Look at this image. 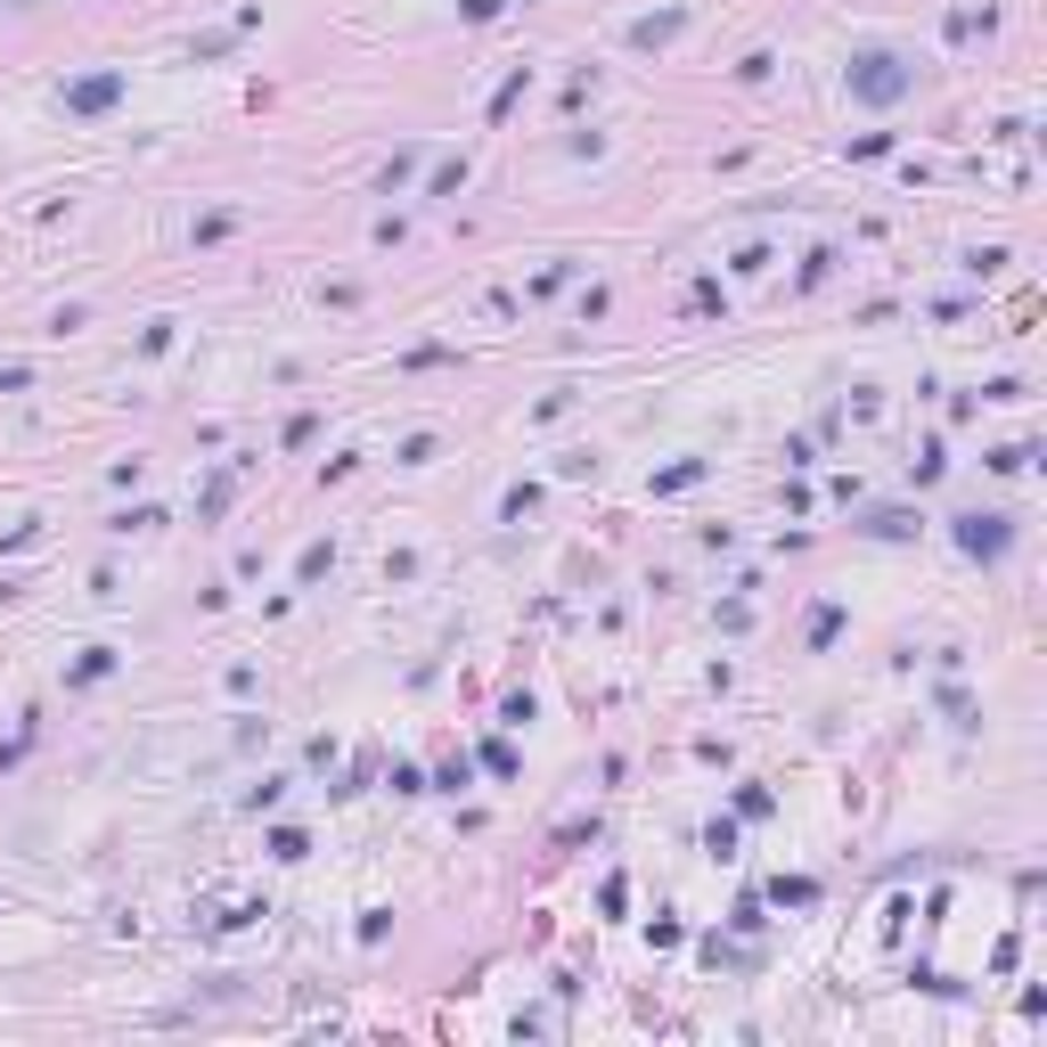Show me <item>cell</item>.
I'll return each mask as SVG.
<instances>
[{
    "label": "cell",
    "instance_id": "3957f363",
    "mask_svg": "<svg viewBox=\"0 0 1047 1047\" xmlns=\"http://www.w3.org/2000/svg\"><path fill=\"white\" fill-rule=\"evenodd\" d=\"M123 99V74L107 66V74H82V82H66V115H107Z\"/></svg>",
    "mask_w": 1047,
    "mask_h": 1047
},
{
    "label": "cell",
    "instance_id": "ba28073f",
    "mask_svg": "<svg viewBox=\"0 0 1047 1047\" xmlns=\"http://www.w3.org/2000/svg\"><path fill=\"white\" fill-rule=\"evenodd\" d=\"M107 672H115V646H91V655H82L66 680H74V687H91V680H107Z\"/></svg>",
    "mask_w": 1047,
    "mask_h": 1047
},
{
    "label": "cell",
    "instance_id": "6da1fadb",
    "mask_svg": "<svg viewBox=\"0 0 1047 1047\" xmlns=\"http://www.w3.org/2000/svg\"><path fill=\"white\" fill-rule=\"evenodd\" d=\"M909 91H916V66L900 50H860L851 58V99H860V107H900Z\"/></svg>",
    "mask_w": 1047,
    "mask_h": 1047
},
{
    "label": "cell",
    "instance_id": "2e32d148",
    "mask_svg": "<svg viewBox=\"0 0 1047 1047\" xmlns=\"http://www.w3.org/2000/svg\"><path fill=\"white\" fill-rule=\"evenodd\" d=\"M33 385V369H0V393H25Z\"/></svg>",
    "mask_w": 1047,
    "mask_h": 1047
},
{
    "label": "cell",
    "instance_id": "4fadbf2b",
    "mask_svg": "<svg viewBox=\"0 0 1047 1047\" xmlns=\"http://www.w3.org/2000/svg\"><path fill=\"white\" fill-rule=\"evenodd\" d=\"M303 851H311L303 827H279V835H270V860H303Z\"/></svg>",
    "mask_w": 1047,
    "mask_h": 1047
},
{
    "label": "cell",
    "instance_id": "7a4b0ae2",
    "mask_svg": "<svg viewBox=\"0 0 1047 1047\" xmlns=\"http://www.w3.org/2000/svg\"><path fill=\"white\" fill-rule=\"evenodd\" d=\"M957 549H966L974 564H998L1015 549V516H957Z\"/></svg>",
    "mask_w": 1047,
    "mask_h": 1047
},
{
    "label": "cell",
    "instance_id": "30bf717a",
    "mask_svg": "<svg viewBox=\"0 0 1047 1047\" xmlns=\"http://www.w3.org/2000/svg\"><path fill=\"white\" fill-rule=\"evenodd\" d=\"M687 484H704V458H680V467L655 475V491H687Z\"/></svg>",
    "mask_w": 1047,
    "mask_h": 1047
},
{
    "label": "cell",
    "instance_id": "8992f818",
    "mask_svg": "<svg viewBox=\"0 0 1047 1047\" xmlns=\"http://www.w3.org/2000/svg\"><path fill=\"white\" fill-rule=\"evenodd\" d=\"M769 900H778V909H810V900H819V884H810V875H778V884H769Z\"/></svg>",
    "mask_w": 1047,
    "mask_h": 1047
},
{
    "label": "cell",
    "instance_id": "5bb4252c",
    "mask_svg": "<svg viewBox=\"0 0 1047 1047\" xmlns=\"http://www.w3.org/2000/svg\"><path fill=\"white\" fill-rule=\"evenodd\" d=\"M484 769H491V778H516V753L491 737V745H484Z\"/></svg>",
    "mask_w": 1047,
    "mask_h": 1047
},
{
    "label": "cell",
    "instance_id": "9a60e30c",
    "mask_svg": "<svg viewBox=\"0 0 1047 1047\" xmlns=\"http://www.w3.org/2000/svg\"><path fill=\"white\" fill-rule=\"evenodd\" d=\"M458 9H467V25H491V17L508 9V0H458Z\"/></svg>",
    "mask_w": 1047,
    "mask_h": 1047
},
{
    "label": "cell",
    "instance_id": "9c48e42d",
    "mask_svg": "<svg viewBox=\"0 0 1047 1047\" xmlns=\"http://www.w3.org/2000/svg\"><path fill=\"white\" fill-rule=\"evenodd\" d=\"M835 631H843V605H810V646H835Z\"/></svg>",
    "mask_w": 1047,
    "mask_h": 1047
},
{
    "label": "cell",
    "instance_id": "5b68a950",
    "mask_svg": "<svg viewBox=\"0 0 1047 1047\" xmlns=\"http://www.w3.org/2000/svg\"><path fill=\"white\" fill-rule=\"evenodd\" d=\"M860 532H875V540H909V532H916V516H909V508H868V516H860Z\"/></svg>",
    "mask_w": 1047,
    "mask_h": 1047
},
{
    "label": "cell",
    "instance_id": "52a82bcc",
    "mask_svg": "<svg viewBox=\"0 0 1047 1047\" xmlns=\"http://www.w3.org/2000/svg\"><path fill=\"white\" fill-rule=\"evenodd\" d=\"M467 188V156H450V164H434V180H426V197H458Z\"/></svg>",
    "mask_w": 1047,
    "mask_h": 1047
},
{
    "label": "cell",
    "instance_id": "277c9868",
    "mask_svg": "<svg viewBox=\"0 0 1047 1047\" xmlns=\"http://www.w3.org/2000/svg\"><path fill=\"white\" fill-rule=\"evenodd\" d=\"M687 33V9H663V17H639L631 25V50H663V41Z\"/></svg>",
    "mask_w": 1047,
    "mask_h": 1047
},
{
    "label": "cell",
    "instance_id": "8fae6325",
    "mask_svg": "<svg viewBox=\"0 0 1047 1047\" xmlns=\"http://www.w3.org/2000/svg\"><path fill=\"white\" fill-rule=\"evenodd\" d=\"M229 491H238V475H229V467H221V475H214V484H205V508H197V516H205V524H214V516L229 508Z\"/></svg>",
    "mask_w": 1047,
    "mask_h": 1047
},
{
    "label": "cell",
    "instance_id": "7c38bea8",
    "mask_svg": "<svg viewBox=\"0 0 1047 1047\" xmlns=\"http://www.w3.org/2000/svg\"><path fill=\"white\" fill-rule=\"evenodd\" d=\"M328 564H336V549H328V540H311V549L296 557V573H303V581H320V573H328Z\"/></svg>",
    "mask_w": 1047,
    "mask_h": 1047
}]
</instances>
